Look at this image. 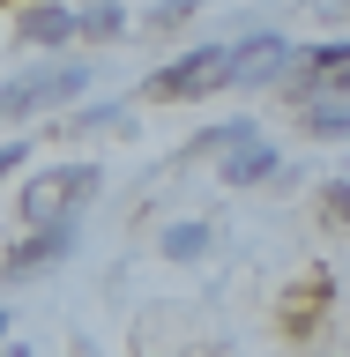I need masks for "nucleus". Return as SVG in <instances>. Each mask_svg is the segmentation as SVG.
<instances>
[{"label":"nucleus","mask_w":350,"mask_h":357,"mask_svg":"<svg viewBox=\"0 0 350 357\" xmlns=\"http://www.w3.org/2000/svg\"><path fill=\"white\" fill-rule=\"evenodd\" d=\"M119 30H127V15H119V8H89V15H75V38H97V45H112Z\"/></svg>","instance_id":"9d476101"},{"label":"nucleus","mask_w":350,"mask_h":357,"mask_svg":"<svg viewBox=\"0 0 350 357\" xmlns=\"http://www.w3.org/2000/svg\"><path fill=\"white\" fill-rule=\"evenodd\" d=\"M89 186H97V172H89V164H75V172H52V178H38V194L22 201V208H30V216L38 223H52L67 208V216H75V208H82L89 201Z\"/></svg>","instance_id":"7ed1b4c3"},{"label":"nucleus","mask_w":350,"mask_h":357,"mask_svg":"<svg viewBox=\"0 0 350 357\" xmlns=\"http://www.w3.org/2000/svg\"><path fill=\"white\" fill-rule=\"evenodd\" d=\"M306 127H313V134H328V142H343V134H350V97H335V89H313V97H306Z\"/></svg>","instance_id":"6e6552de"},{"label":"nucleus","mask_w":350,"mask_h":357,"mask_svg":"<svg viewBox=\"0 0 350 357\" xmlns=\"http://www.w3.org/2000/svg\"><path fill=\"white\" fill-rule=\"evenodd\" d=\"M15 164H22V149H15V142H8V149H0V178L15 172Z\"/></svg>","instance_id":"f8f14e48"},{"label":"nucleus","mask_w":350,"mask_h":357,"mask_svg":"<svg viewBox=\"0 0 350 357\" xmlns=\"http://www.w3.org/2000/svg\"><path fill=\"white\" fill-rule=\"evenodd\" d=\"M0 328H8V312H0Z\"/></svg>","instance_id":"ddd939ff"},{"label":"nucleus","mask_w":350,"mask_h":357,"mask_svg":"<svg viewBox=\"0 0 350 357\" xmlns=\"http://www.w3.org/2000/svg\"><path fill=\"white\" fill-rule=\"evenodd\" d=\"M224 82H231V45H201V52L172 60L164 75H150V97L179 105V97H209V89H224Z\"/></svg>","instance_id":"f257e3e1"},{"label":"nucleus","mask_w":350,"mask_h":357,"mask_svg":"<svg viewBox=\"0 0 350 357\" xmlns=\"http://www.w3.org/2000/svg\"><path fill=\"white\" fill-rule=\"evenodd\" d=\"M22 38L30 45H67L75 38V8H30L22 15Z\"/></svg>","instance_id":"1a4fd4ad"},{"label":"nucleus","mask_w":350,"mask_h":357,"mask_svg":"<svg viewBox=\"0 0 350 357\" xmlns=\"http://www.w3.org/2000/svg\"><path fill=\"white\" fill-rule=\"evenodd\" d=\"M89 89V67H45V75H22V82L0 89V112L8 119H30L45 105H67V97H82Z\"/></svg>","instance_id":"f03ea898"},{"label":"nucleus","mask_w":350,"mask_h":357,"mask_svg":"<svg viewBox=\"0 0 350 357\" xmlns=\"http://www.w3.org/2000/svg\"><path fill=\"white\" fill-rule=\"evenodd\" d=\"M298 67H306V97H313V89H335V97H350V45H313Z\"/></svg>","instance_id":"39448f33"},{"label":"nucleus","mask_w":350,"mask_h":357,"mask_svg":"<svg viewBox=\"0 0 350 357\" xmlns=\"http://www.w3.org/2000/svg\"><path fill=\"white\" fill-rule=\"evenodd\" d=\"M284 38H254V45H231V82H268L276 67H284Z\"/></svg>","instance_id":"423d86ee"},{"label":"nucleus","mask_w":350,"mask_h":357,"mask_svg":"<svg viewBox=\"0 0 350 357\" xmlns=\"http://www.w3.org/2000/svg\"><path fill=\"white\" fill-rule=\"evenodd\" d=\"M224 178H231V186H261V178H276V149H268V142H254V134H246V142H231Z\"/></svg>","instance_id":"0eeeda50"},{"label":"nucleus","mask_w":350,"mask_h":357,"mask_svg":"<svg viewBox=\"0 0 350 357\" xmlns=\"http://www.w3.org/2000/svg\"><path fill=\"white\" fill-rule=\"evenodd\" d=\"M67 253H75V216H52V223H38V238H30V245L8 253V275H38V268L67 261Z\"/></svg>","instance_id":"20e7f679"},{"label":"nucleus","mask_w":350,"mask_h":357,"mask_svg":"<svg viewBox=\"0 0 350 357\" xmlns=\"http://www.w3.org/2000/svg\"><path fill=\"white\" fill-rule=\"evenodd\" d=\"M201 245H209V231H201V223H172V231H164V253H179V261H194Z\"/></svg>","instance_id":"9b49d317"}]
</instances>
